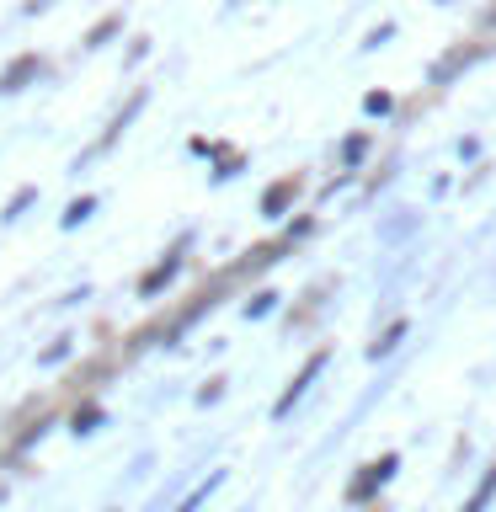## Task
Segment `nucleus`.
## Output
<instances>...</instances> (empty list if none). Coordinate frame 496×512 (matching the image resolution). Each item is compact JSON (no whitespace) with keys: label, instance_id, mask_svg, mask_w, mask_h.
I'll list each match as a JSON object with an SVG mask.
<instances>
[{"label":"nucleus","instance_id":"1","mask_svg":"<svg viewBox=\"0 0 496 512\" xmlns=\"http://www.w3.org/2000/svg\"><path fill=\"white\" fill-rule=\"evenodd\" d=\"M390 470H395V454H384L379 464H368V475L352 480V502H358V496H368L374 486H384V480H390Z\"/></svg>","mask_w":496,"mask_h":512},{"label":"nucleus","instance_id":"2","mask_svg":"<svg viewBox=\"0 0 496 512\" xmlns=\"http://www.w3.org/2000/svg\"><path fill=\"white\" fill-rule=\"evenodd\" d=\"M320 363H326V352H315V358H310V363H304V374H299V379H294V384H288V395H283V400H278V416H283V411H288V406H294V400H299V395H304V384H310V379H315V374H320Z\"/></svg>","mask_w":496,"mask_h":512},{"label":"nucleus","instance_id":"3","mask_svg":"<svg viewBox=\"0 0 496 512\" xmlns=\"http://www.w3.org/2000/svg\"><path fill=\"white\" fill-rule=\"evenodd\" d=\"M32 75H38V59H16L11 70H0V91H22Z\"/></svg>","mask_w":496,"mask_h":512},{"label":"nucleus","instance_id":"4","mask_svg":"<svg viewBox=\"0 0 496 512\" xmlns=\"http://www.w3.org/2000/svg\"><path fill=\"white\" fill-rule=\"evenodd\" d=\"M288 198H294V182H283V187H272L262 208H267V214H283V208H288Z\"/></svg>","mask_w":496,"mask_h":512},{"label":"nucleus","instance_id":"5","mask_svg":"<svg viewBox=\"0 0 496 512\" xmlns=\"http://www.w3.org/2000/svg\"><path fill=\"white\" fill-rule=\"evenodd\" d=\"M91 208H96L91 198H80V203L70 208V214H64V224H70V230H75V224H86V214H91Z\"/></svg>","mask_w":496,"mask_h":512},{"label":"nucleus","instance_id":"6","mask_svg":"<svg viewBox=\"0 0 496 512\" xmlns=\"http://www.w3.org/2000/svg\"><path fill=\"white\" fill-rule=\"evenodd\" d=\"M112 32H118V22H102V27L91 32V48H102V38H112Z\"/></svg>","mask_w":496,"mask_h":512}]
</instances>
